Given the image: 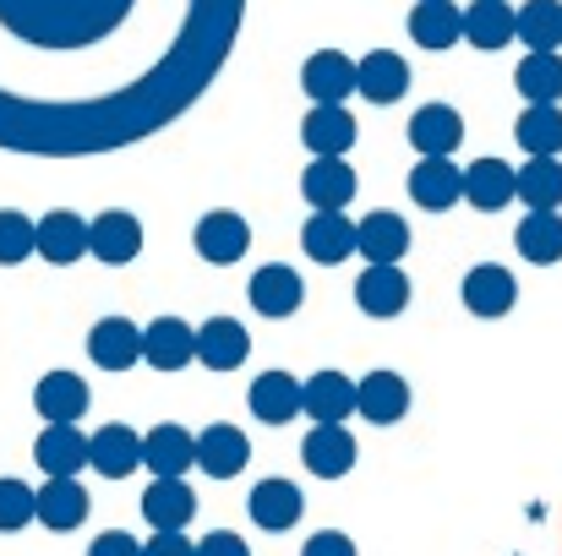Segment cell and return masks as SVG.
Masks as SVG:
<instances>
[{"instance_id": "obj_27", "label": "cell", "mask_w": 562, "mask_h": 556, "mask_svg": "<svg viewBox=\"0 0 562 556\" xmlns=\"http://www.w3.org/2000/svg\"><path fill=\"white\" fill-rule=\"evenodd\" d=\"M143 464V436L132 425H99L93 431V469L104 480H126Z\"/></svg>"}, {"instance_id": "obj_7", "label": "cell", "mask_w": 562, "mask_h": 556, "mask_svg": "<svg viewBox=\"0 0 562 556\" xmlns=\"http://www.w3.org/2000/svg\"><path fill=\"white\" fill-rule=\"evenodd\" d=\"M464 143V115L453 104H420L409 121V148L420 159H453V148Z\"/></svg>"}, {"instance_id": "obj_31", "label": "cell", "mask_w": 562, "mask_h": 556, "mask_svg": "<svg viewBox=\"0 0 562 556\" xmlns=\"http://www.w3.org/2000/svg\"><path fill=\"white\" fill-rule=\"evenodd\" d=\"M514 246H519V257H525V262H536V268L562 262V213L558 207L525 213V224L514 229Z\"/></svg>"}, {"instance_id": "obj_41", "label": "cell", "mask_w": 562, "mask_h": 556, "mask_svg": "<svg viewBox=\"0 0 562 556\" xmlns=\"http://www.w3.org/2000/svg\"><path fill=\"white\" fill-rule=\"evenodd\" d=\"M301 556H361V552H356V541H350V535H339V530H317V535L306 541V552Z\"/></svg>"}, {"instance_id": "obj_32", "label": "cell", "mask_w": 562, "mask_h": 556, "mask_svg": "<svg viewBox=\"0 0 562 556\" xmlns=\"http://www.w3.org/2000/svg\"><path fill=\"white\" fill-rule=\"evenodd\" d=\"M514 137L530 159H558L562 154V104H525L514 121Z\"/></svg>"}, {"instance_id": "obj_14", "label": "cell", "mask_w": 562, "mask_h": 556, "mask_svg": "<svg viewBox=\"0 0 562 556\" xmlns=\"http://www.w3.org/2000/svg\"><path fill=\"white\" fill-rule=\"evenodd\" d=\"M251 306L262 311V317H295L301 311V300H306V284H301V273L295 268H284V262H273V268H257L251 273Z\"/></svg>"}, {"instance_id": "obj_10", "label": "cell", "mask_w": 562, "mask_h": 556, "mask_svg": "<svg viewBox=\"0 0 562 556\" xmlns=\"http://www.w3.org/2000/svg\"><path fill=\"white\" fill-rule=\"evenodd\" d=\"M33 409L44 415V425H77L88 415V382L71 371H49L33 387Z\"/></svg>"}, {"instance_id": "obj_23", "label": "cell", "mask_w": 562, "mask_h": 556, "mask_svg": "<svg viewBox=\"0 0 562 556\" xmlns=\"http://www.w3.org/2000/svg\"><path fill=\"white\" fill-rule=\"evenodd\" d=\"M409 38L420 49H453L464 38V11L453 0H415L409 11Z\"/></svg>"}, {"instance_id": "obj_39", "label": "cell", "mask_w": 562, "mask_h": 556, "mask_svg": "<svg viewBox=\"0 0 562 556\" xmlns=\"http://www.w3.org/2000/svg\"><path fill=\"white\" fill-rule=\"evenodd\" d=\"M27 257H38V224L22 218L16 207H5L0 213V268H16Z\"/></svg>"}, {"instance_id": "obj_29", "label": "cell", "mask_w": 562, "mask_h": 556, "mask_svg": "<svg viewBox=\"0 0 562 556\" xmlns=\"http://www.w3.org/2000/svg\"><path fill=\"white\" fill-rule=\"evenodd\" d=\"M409 251V224L398 213H367L361 218V257L372 268H398Z\"/></svg>"}, {"instance_id": "obj_33", "label": "cell", "mask_w": 562, "mask_h": 556, "mask_svg": "<svg viewBox=\"0 0 562 556\" xmlns=\"http://www.w3.org/2000/svg\"><path fill=\"white\" fill-rule=\"evenodd\" d=\"M404 88H409V66H404V55H393V49L361 55V99H372V104H398Z\"/></svg>"}, {"instance_id": "obj_3", "label": "cell", "mask_w": 562, "mask_h": 556, "mask_svg": "<svg viewBox=\"0 0 562 556\" xmlns=\"http://www.w3.org/2000/svg\"><path fill=\"white\" fill-rule=\"evenodd\" d=\"M301 251H306L312 262L334 268V262H345L350 251H361V224H356L345 207H323V213L306 218V229H301Z\"/></svg>"}, {"instance_id": "obj_44", "label": "cell", "mask_w": 562, "mask_h": 556, "mask_svg": "<svg viewBox=\"0 0 562 556\" xmlns=\"http://www.w3.org/2000/svg\"><path fill=\"white\" fill-rule=\"evenodd\" d=\"M143 556H196V546H191L187 535H154L143 546Z\"/></svg>"}, {"instance_id": "obj_17", "label": "cell", "mask_w": 562, "mask_h": 556, "mask_svg": "<svg viewBox=\"0 0 562 556\" xmlns=\"http://www.w3.org/2000/svg\"><path fill=\"white\" fill-rule=\"evenodd\" d=\"M301 458L317 480H339L356 469V436L345 425H312V436L301 442Z\"/></svg>"}, {"instance_id": "obj_2", "label": "cell", "mask_w": 562, "mask_h": 556, "mask_svg": "<svg viewBox=\"0 0 562 556\" xmlns=\"http://www.w3.org/2000/svg\"><path fill=\"white\" fill-rule=\"evenodd\" d=\"M301 88L312 104H345L350 93H361V60H350L339 49H317L301 66Z\"/></svg>"}, {"instance_id": "obj_38", "label": "cell", "mask_w": 562, "mask_h": 556, "mask_svg": "<svg viewBox=\"0 0 562 556\" xmlns=\"http://www.w3.org/2000/svg\"><path fill=\"white\" fill-rule=\"evenodd\" d=\"M519 202H525L530 213L562 207V164L558 159H530V164L519 170Z\"/></svg>"}, {"instance_id": "obj_6", "label": "cell", "mask_w": 562, "mask_h": 556, "mask_svg": "<svg viewBox=\"0 0 562 556\" xmlns=\"http://www.w3.org/2000/svg\"><path fill=\"white\" fill-rule=\"evenodd\" d=\"M301 143L312 159H345L356 148V115L345 104H312V115L301 121Z\"/></svg>"}, {"instance_id": "obj_5", "label": "cell", "mask_w": 562, "mask_h": 556, "mask_svg": "<svg viewBox=\"0 0 562 556\" xmlns=\"http://www.w3.org/2000/svg\"><path fill=\"white\" fill-rule=\"evenodd\" d=\"M33 458L49 480H77V469L93 464V436H82L77 425H44L33 442Z\"/></svg>"}, {"instance_id": "obj_37", "label": "cell", "mask_w": 562, "mask_h": 556, "mask_svg": "<svg viewBox=\"0 0 562 556\" xmlns=\"http://www.w3.org/2000/svg\"><path fill=\"white\" fill-rule=\"evenodd\" d=\"M525 104H562V55H525L514 71Z\"/></svg>"}, {"instance_id": "obj_11", "label": "cell", "mask_w": 562, "mask_h": 556, "mask_svg": "<svg viewBox=\"0 0 562 556\" xmlns=\"http://www.w3.org/2000/svg\"><path fill=\"white\" fill-rule=\"evenodd\" d=\"M361 409V382H350L345 371H317L306 382V415L317 425H345Z\"/></svg>"}, {"instance_id": "obj_26", "label": "cell", "mask_w": 562, "mask_h": 556, "mask_svg": "<svg viewBox=\"0 0 562 556\" xmlns=\"http://www.w3.org/2000/svg\"><path fill=\"white\" fill-rule=\"evenodd\" d=\"M356 170L345 164V159H312L306 164V175H301V196L323 213V207H350V196H356Z\"/></svg>"}, {"instance_id": "obj_1", "label": "cell", "mask_w": 562, "mask_h": 556, "mask_svg": "<svg viewBox=\"0 0 562 556\" xmlns=\"http://www.w3.org/2000/svg\"><path fill=\"white\" fill-rule=\"evenodd\" d=\"M246 0H0V143L93 148L207 88Z\"/></svg>"}, {"instance_id": "obj_18", "label": "cell", "mask_w": 562, "mask_h": 556, "mask_svg": "<svg viewBox=\"0 0 562 556\" xmlns=\"http://www.w3.org/2000/svg\"><path fill=\"white\" fill-rule=\"evenodd\" d=\"M409 196L426 213H448L453 202H464V170L448 164V159H420L409 170Z\"/></svg>"}, {"instance_id": "obj_15", "label": "cell", "mask_w": 562, "mask_h": 556, "mask_svg": "<svg viewBox=\"0 0 562 556\" xmlns=\"http://www.w3.org/2000/svg\"><path fill=\"white\" fill-rule=\"evenodd\" d=\"M251 415L257 420H268V425H284V420H295L301 409H306V382H295L290 371H262L257 382H251Z\"/></svg>"}, {"instance_id": "obj_28", "label": "cell", "mask_w": 562, "mask_h": 556, "mask_svg": "<svg viewBox=\"0 0 562 556\" xmlns=\"http://www.w3.org/2000/svg\"><path fill=\"white\" fill-rule=\"evenodd\" d=\"M301 513H306V497H301V486L295 480H262L257 491H251V519L262 524V530H295L301 524Z\"/></svg>"}, {"instance_id": "obj_9", "label": "cell", "mask_w": 562, "mask_h": 556, "mask_svg": "<svg viewBox=\"0 0 562 556\" xmlns=\"http://www.w3.org/2000/svg\"><path fill=\"white\" fill-rule=\"evenodd\" d=\"M459 295H464V306H470L475 317H486V322H492V317H508V311H514L519 284H514V273H508V268L481 262V268H470V273H464Z\"/></svg>"}, {"instance_id": "obj_40", "label": "cell", "mask_w": 562, "mask_h": 556, "mask_svg": "<svg viewBox=\"0 0 562 556\" xmlns=\"http://www.w3.org/2000/svg\"><path fill=\"white\" fill-rule=\"evenodd\" d=\"M33 519H38V491H27L22 480H0V535H16Z\"/></svg>"}, {"instance_id": "obj_24", "label": "cell", "mask_w": 562, "mask_h": 556, "mask_svg": "<svg viewBox=\"0 0 562 556\" xmlns=\"http://www.w3.org/2000/svg\"><path fill=\"white\" fill-rule=\"evenodd\" d=\"M514 38H519V11L508 0H475L464 11V44H475V49L492 55V49H503Z\"/></svg>"}, {"instance_id": "obj_35", "label": "cell", "mask_w": 562, "mask_h": 556, "mask_svg": "<svg viewBox=\"0 0 562 556\" xmlns=\"http://www.w3.org/2000/svg\"><path fill=\"white\" fill-rule=\"evenodd\" d=\"M88 519V491H82V480H44V491H38V524L44 530H77Z\"/></svg>"}, {"instance_id": "obj_19", "label": "cell", "mask_w": 562, "mask_h": 556, "mask_svg": "<svg viewBox=\"0 0 562 556\" xmlns=\"http://www.w3.org/2000/svg\"><path fill=\"white\" fill-rule=\"evenodd\" d=\"M143 361L154 371H181L196 361V328H187L181 317H159L143 328Z\"/></svg>"}, {"instance_id": "obj_13", "label": "cell", "mask_w": 562, "mask_h": 556, "mask_svg": "<svg viewBox=\"0 0 562 556\" xmlns=\"http://www.w3.org/2000/svg\"><path fill=\"white\" fill-rule=\"evenodd\" d=\"M88 355H93L99 371H132L143 361V328L126 322V317H104L88 333Z\"/></svg>"}, {"instance_id": "obj_36", "label": "cell", "mask_w": 562, "mask_h": 556, "mask_svg": "<svg viewBox=\"0 0 562 556\" xmlns=\"http://www.w3.org/2000/svg\"><path fill=\"white\" fill-rule=\"evenodd\" d=\"M519 44L530 55H558L562 49V0H530L519 5Z\"/></svg>"}, {"instance_id": "obj_20", "label": "cell", "mask_w": 562, "mask_h": 556, "mask_svg": "<svg viewBox=\"0 0 562 556\" xmlns=\"http://www.w3.org/2000/svg\"><path fill=\"white\" fill-rule=\"evenodd\" d=\"M143 519L159 535H187V524L196 519V491L187 480H154L148 497H143Z\"/></svg>"}, {"instance_id": "obj_34", "label": "cell", "mask_w": 562, "mask_h": 556, "mask_svg": "<svg viewBox=\"0 0 562 556\" xmlns=\"http://www.w3.org/2000/svg\"><path fill=\"white\" fill-rule=\"evenodd\" d=\"M404 409H409V382H404L398 371H372V376H361V415H367L372 425L404 420Z\"/></svg>"}, {"instance_id": "obj_4", "label": "cell", "mask_w": 562, "mask_h": 556, "mask_svg": "<svg viewBox=\"0 0 562 556\" xmlns=\"http://www.w3.org/2000/svg\"><path fill=\"white\" fill-rule=\"evenodd\" d=\"M38 257L55 262V268H71V262L93 257V224L77 218V213H66V207L44 213L38 218Z\"/></svg>"}, {"instance_id": "obj_21", "label": "cell", "mask_w": 562, "mask_h": 556, "mask_svg": "<svg viewBox=\"0 0 562 556\" xmlns=\"http://www.w3.org/2000/svg\"><path fill=\"white\" fill-rule=\"evenodd\" d=\"M246 355H251V339L235 317H213L196 328V361L207 371H235L246 366Z\"/></svg>"}, {"instance_id": "obj_25", "label": "cell", "mask_w": 562, "mask_h": 556, "mask_svg": "<svg viewBox=\"0 0 562 556\" xmlns=\"http://www.w3.org/2000/svg\"><path fill=\"white\" fill-rule=\"evenodd\" d=\"M137 251H143V224H137L126 207H110V213L93 218V257H99V262L126 268Z\"/></svg>"}, {"instance_id": "obj_42", "label": "cell", "mask_w": 562, "mask_h": 556, "mask_svg": "<svg viewBox=\"0 0 562 556\" xmlns=\"http://www.w3.org/2000/svg\"><path fill=\"white\" fill-rule=\"evenodd\" d=\"M88 556H143V546H137L126 530H110V535H99V541L88 546Z\"/></svg>"}, {"instance_id": "obj_12", "label": "cell", "mask_w": 562, "mask_h": 556, "mask_svg": "<svg viewBox=\"0 0 562 556\" xmlns=\"http://www.w3.org/2000/svg\"><path fill=\"white\" fill-rule=\"evenodd\" d=\"M251 464V442L240 425H207L196 436V469L213 475V480H235L240 469Z\"/></svg>"}, {"instance_id": "obj_16", "label": "cell", "mask_w": 562, "mask_h": 556, "mask_svg": "<svg viewBox=\"0 0 562 556\" xmlns=\"http://www.w3.org/2000/svg\"><path fill=\"white\" fill-rule=\"evenodd\" d=\"M143 464L159 480H187V469L196 464V436H191L187 425H154L143 436Z\"/></svg>"}, {"instance_id": "obj_30", "label": "cell", "mask_w": 562, "mask_h": 556, "mask_svg": "<svg viewBox=\"0 0 562 556\" xmlns=\"http://www.w3.org/2000/svg\"><path fill=\"white\" fill-rule=\"evenodd\" d=\"M356 306L367 317H398L409 306V279L404 268H367L361 284H356Z\"/></svg>"}, {"instance_id": "obj_22", "label": "cell", "mask_w": 562, "mask_h": 556, "mask_svg": "<svg viewBox=\"0 0 562 556\" xmlns=\"http://www.w3.org/2000/svg\"><path fill=\"white\" fill-rule=\"evenodd\" d=\"M514 196H519V170H514V164H503V159H475V164L464 170V202H470V207L497 213V207H508Z\"/></svg>"}, {"instance_id": "obj_8", "label": "cell", "mask_w": 562, "mask_h": 556, "mask_svg": "<svg viewBox=\"0 0 562 556\" xmlns=\"http://www.w3.org/2000/svg\"><path fill=\"white\" fill-rule=\"evenodd\" d=\"M196 251H202V262L229 268V262H240V257L251 251V224H246L240 213H229V207L202 213V224H196Z\"/></svg>"}, {"instance_id": "obj_43", "label": "cell", "mask_w": 562, "mask_h": 556, "mask_svg": "<svg viewBox=\"0 0 562 556\" xmlns=\"http://www.w3.org/2000/svg\"><path fill=\"white\" fill-rule=\"evenodd\" d=\"M196 556H251V552H246V541H240V535H229V530H213L207 541H196Z\"/></svg>"}]
</instances>
